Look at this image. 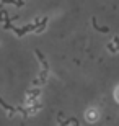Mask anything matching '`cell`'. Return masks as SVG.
<instances>
[{
  "instance_id": "1",
  "label": "cell",
  "mask_w": 119,
  "mask_h": 126,
  "mask_svg": "<svg viewBox=\"0 0 119 126\" xmlns=\"http://www.w3.org/2000/svg\"><path fill=\"white\" fill-rule=\"evenodd\" d=\"M85 120H87V123H90V125H95V123L100 120V110L95 108V107L87 108V111H85Z\"/></svg>"
},
{
  "instance_id": "2",
  "label": "cell",
  "mask_w": 119,
  "mask_h": 126,
  "mask_svg": "<svg viewBox=\"0 0 119 126\" xmlns=\"http://www.w3.org/2000/svg\"><path fill=\"white\" fill-rule=\"evenodd\" d=\"M39 95H41V89H31L26 92V103L28 105H31V103H34L36 100H39Z\"/></svg>"
},
{
  "instance_id": "3",
  "label": "cell",
  "mask_w": 119,
  "mask_h": 126,
  "mask_svg": "<svg viewBox=\"0 0 119 126\" xmlns=\"http://www.w3.org/2000/svg\"><path fill=\"white\" fill-rule=\"evenodd\" d=\"M108 51H111V52H119V36H116V38H113V39H111V43L108 44Z\"/></svg>"
},
{
  "instance_id": "4",
  "label": "cell",
  "mask_w": 119,
  "mask_h": 126,
  "mask_svg": "<svg viewBox=\"0 0 119 126\" xmlns=\"http://www.w3.org/2000/svg\"><path fill=\"white\" fill-rule=\"evenodd\" d=\"M34 54H36V56H38V59L41 61V64L44 65V69H49V64H47V61L44 59V56H42L41 52H39V51H34Z\"/></svg>"
},
{
  "instance_id": "5",
  "label": "cell",
  "mask_w": 119,
  "mask_h": 126,
  "mask_svg": "<svg viewBox=\"0 0 119 126\" xmlns=\"http://www.w3.org/2000/svg\"><path fill=\"white\" fill-rule=\"evenodd\" d=\"M46 25H47V18H42V21H41V25L38 26L36 33H42V31H44V30H46Z\"/></svg>"
},
{
  "instance_id": "6",
  "label": "cell",
  "mask_w": 119,
  "mask_h": 126,
  "mask_svg": "<svg viewBox=\"0 0 119 126\" xmlns=\"http://www.w3.org/2000/svg\"><path fill=\"white\" fill-rule=\"evenodd\" d=\"M114 100L119 103V85H116V89H114Z\"/></svg>"
}]
</instances>
